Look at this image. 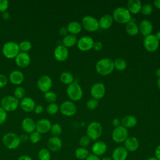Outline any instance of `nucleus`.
<instances>
[{
	"label": "nucleus",
	"mask_w": 160,
	"mask_h": 160,
	"mask_svg": "<svg viewBox=\"0 0 160 160\" xmlns=\"http://www.w3.org/2000/svg\"><path fill=\"white\" fill-rule=\"evenodd\" d=\"M113 61L108 58L99 60L96 64V70L98 74L102 76L110 74L114 70Z\"/></svg>",
	"instance_id": "obj_1"
},
{
	"label": "nucleus",
	"mask_w": 160,
	"mask_h": 160,
	"mask_svg": "<svg viewBox=\"0 0 160 160\" xmlns=\"http://www.w3.org/2000/svg\"><path fill=\"white\" fill-rule=\"evenodd\" d=\"M113 19L121 24H127L131 20V16L127 8L119 7L116 8L112 13Z\"/></svg>",
	"instance_id": "obj_2"
},
{
	"label": "nucleus",
	"mask_w": 160,
	"mask_h": 160,
	"mask_svg": "<svg viewBox=\"0 0 160 160\" xmlns=\"http://www.w3.org/2000/svg\"><path fill=\"white\" fill-rule=\"evenodd\" d=\"M4 146L9 149H15L20 145L21 141L19 136L14 132L5 134L2 139Z\"/></svg>",
	"instance_id": "obj_3"
},
{
	"label": "nucleus",
	"mask_w": 160,
	"mask_h": 160,
	"mask_svg": "<svg viewBox=\"0 0 160 160\" xmlns=\"http://www.w3.org/2000/svg\"><path fill=\"white\" fill-rule=\"evenodd\" d=\"M2 52L3 55L7 58H15L20 52L19 45L14 41H8L4 44Z\"/></svg>",
	"instance_id": "obj_4"
},
{
	"label": "nucleus",
	"mask_w": 160,
	"mask_h": 160,
	"mask_svg": "<svg viewBox=\"0 0 160 160\" xmlns=\"http://www.w3.org/2000/svg\"><path fill=\"white\" fill-rule=\"evenodd\" d=\"M66 92L69 98L74 101H79L82 97V88L76 81H74L68 86Z\"/></svg>",
	"instance_id": "obj_5"
},
{
	"label": "nucleus",
	"mask_w": 160,
	"mask_h": 160,
	"mask_svg": "<svg viewBox=\"0 0 160 160\" xmlns=\"http://www.w3.org/2000/svg\"><path fill=\"white\" fill-rule=\"evenodd\" d=\"M102 132V128L101 124L96 121L91 122L89 124L86 129V136L91 140L95 141L100 138Z\"/></svg>",
	"instance_id": "obj_6"
},
{
	"label": "nucleus",
	"mask_w": 160,
	"mask_h": 160,
	"mask_svg": "<svg viewBox=\"0 0 160 160\" xmlns=\"http://www.w3.org/2000/svg\"><path fill=\"white\" fill-rule=\"evenodd\" d=\"M19 105V100L14 96H6L1 101V106L3 109L7 111H15Z\"/></svg>",
	"instance_id": "obj_7"
},
{
	"label": "nucleus",
	"mask_w": 160,
	"mask_h": 160,
	"mask_svg": "<svg viewBox=\"0 0 160 160\" xmlns=\"http://www.w3.org/2000/svg\"><path fill=\"white\" fill-rule=\"evenodd\" d=\"M128 138V129L120 125L114 129L112 132V139L117 143H121L125 141Z\"/></svg>",
	"instance_id": "obj_8"
},
{
	"label": "nucleus",
	"mask_w": 160,
	"mask_h": 160,
	"mask_svg": "<svg viewBox=\"0 0 160 160\" xmlns=\"http://www.w3.org/2000/svg\"><path fill=\"white\" fill-rule=\"evenodd\" d=\"M159 41L156 37L155 34H149L144 37L143 45L146 50L148 52H152L156 51L159 47Z\"/></svg>",
	"instance_id": "obj_9"
},
{
	"label": "nucleus",
	"mask_w": 160,
	"mask_h": 160,
	"mask_svg": "<svg viewBox=\"0 0 160 160\" xmlns=\"http://www.w3.org/2000/svg\"><path fill=\"white\" fill-rule=\"evenodd\" d=\"M82 27L89 32H94L97 31L99 26L98 21L91 16H86L82 19Z\"/></svg>",
	"instance_id": "obj_10"
},
{
	"label": "nucleus",
	"mask_w": 160,
	"mask_h": 160,
	"mask_svg": "<svg viewBox=\"0 0 160 160\" xmlns=\"http://www.w3.org/2000/svg\"><path fill=\"white\" fill-rule=\"evenodd\" d=\"M61 112L66 116H72L76 113L77 108L76 105L70 101H65L60 105Z\"/></svg>",
	"instance_id": "obj_11"
},
{
	"label": "nucleus",
	"mask_w": 160,
	"mask_h": 160,
	"mask_svg": "<svg viewBox=\"0 0 160 160\" xmlns=\"http://www.w3.org/2000/svg\"><path fill=\"white\" fill-rule=\"evenodd\" d=\"M106 91L104 84L101 82H96L94 84L90 90L91 96L95 99H100L104 96Z\"/></svg>",
	"instance_id": "obj_12"
},
{
	"label": "nucleus",
	"mask_w": 160,
	"mask_h": 160,
	"mask_svg": "<svg viewBox=\"0 0 160 160\" xmlns=\"http://www.w3.org/2000/svg\"><path fill=\"white\" fill-rule=\"evenodd\" d=\"M94 41L91 37L82 36L78 40L77 46L81 51H88L93 47Z\"/></svg>",
	"instance_id": "obj_13"
},
{
	"label": "nucleus",
	"mask_w": 160,
	"mask_h": 160,
	"mask_svg": "<svg viewBox=\"0 0 160 160\" xmlns=\"http://www.w3.org/2000/svg\"><path fill=\"white\" fill-rule=\"evenodd\" d=\"M52 83V79L49 76L42 75L38 79L37 86L41 91L45 93L50 90Z\"/></svg>",
	"instance_id": "obj_14"
},
{
	"label": "nucleus",
	"mask_w": 160,
	"mask_h": 160,
	"mask_svg": "<svg viewBox=\"0 0 160 160\" xmlns=\"http://www.w3.org/2000/svg\"><path fill=\"white\" fill-rule=\"evenodd\" d=\"M54 56L55 59L60 62L66 61L69 56V51L64 45H58L54 50Z\"/></svg>",
	"instance_id": "obj_15"
},
{
	"label": "nucleus",
	"mask_w": 160,
	"mask_h": 160,
	"mask_svg": "<svg viewBox=\"0 0 160 160\" xmlns=\"http://www.w3.org/2000/svg\"><path fill=\"white\" fill-rule=\"evenodd\" d=\"M51 126V122L48 119L42 118L36 122V131L40 134H45L50 131Z\"/></svg>",
	"instance_id": "obj_16"
},
{
	"label": "nucleus",
	"mask_w": 160,
	"mask_h": 160,
	"mask_svg": "<svg viewBox=\"0 0 160 160\" xmlns=\"http://www.w3.org/2000/svg\"><path fill=\"white\" fill-rule=\"evenodd\" d=\"M62 146V142L60 138L52 136L48 141V149L52 152H58L60 151Z\"/></svg>",
	"instance_id": "obj_17"
},
{
	"label": "nucleus",
	"mask_w": 160,
	"mask_h": 160,
	"mask_svg": "<svg viewBox=\"0 0 160 160\" xmlns=\"http://www.w3.org/2000/svg\"><path fill=\"white\" fill-rule=\"evenodd\" d=\"M31 61L30 56L28 52H19L15 58V62L16 64L21 68L27 67Z\"/></svg>",
	"instance_id": "obj_18"
},
{
	"label": "nucleus",
	"mask_w": 160,
	"mask_h": 160,
	"mask_svg": "<svg viewBox=\"0 0 160 160\" xmlns=\"http://www.w3.org/2000/svg\"><path fill=\"white\" fill-rule=\"evenodd\" d=\"M107 148L108 147L106 142L102 141H98L92 144L91 150L92 154L97 156H100L106 152Z\"/></svg>",
	"instance_id": "obj_19"
},
{
	"label": "nucleus",
	"mask_w": 160,
	"mask_h": 160,
	"mask_svg": "<svg viewBox=\"0 0 160 160\" xmlns=\"http://www.w3.org/2000/svg\"><path fill=\"white\" fill-rule=\"evenodd\" d=\"M125 149L129 152L136 151L139 146V142L138 139L135 137H128L124 142Z\"/></svg>",
	"instance_id": "obj_20"
},
{
	"label": "nucleus",
	"mask_w": 160,
	"mask_h": 160,
	"mask_svg": "<svg viewBox=\"0 0 160 160\" xmlns=\"http://www.w3.org/2000/svg\"><path fill=\"white\" fill-rule=\"evenodd\" d=\"M128 156V151L123 146L116 148L112 153L113 160H126Z\"/></svg>",
	"instance_id": "obj_21"
},
{
	"label": "nucleus",
	"mask_w": 160,
	"mask_h": 160,
	"mask_svg": "<svg viewBox=\"0 0 160 160\" xmlns=\"http://www.w3.org/2000/svg\"><path fill=\"white\" fill-rule=\"evenodd\" d=\"M35 101L30 97H24L22 98L20 102L21 109L25 112H31L34 111L35 108Z\"/></svg>",
	"instance_id": "obj_22"
},
{
	"label": "nucleus",
	"mask_w": 160,
	"mask_h": 160,
	"mask_svg": "<svg viewBox=\"0 0 160 160\" xmlns=\"http://www.w3.org/2000/svg\"><path fill=\"white\" fill-rule=\"evenodd\" d=\"M22 129L26 133L31 134L36 131V123L31 118H25L21 122Z\"/></svg>",
	"instance_id": "obj_23"
},
{
	"label": "nucleus",
	"mask_w": 160,
	"mask_h": 160,
	"mask_svg": "<svg viewBox=\"0 0 160 160\" xmlns=\"http://www.w3.org/2000/svg\"><path fill=\"white\" fill-rule=\"evenodd\" d=\"M139 31L144 36L151 34L152 31V23L148 20H142L139 25Z\"/></svg>",
	"instance_id": "obj_24"
},
{
	"label": "nucleus",
	"mask_w": 160,
	"mask_h": 160,
	"mask_svg": "<svg viewBox=\"0 0 160 160\" xmlns=\"http://www.w3.org/2000/svg\"><path fill=\"white\" fill-rule=\"evenodd\" d=\"M9 78L12 84L15 85H19L23 82L24 77L23 73L21 71L14 70L10 73Z\"/></svg>",
	"instance_id": "obj_25"
},
{
	"label": "nucleus",
	"mask_w": 160,
	"mask_h": 160,
	"mask_svg": "<svg viewBox=\"0 0 160 160\" xmlns=\"http://www.w3.org/2000/svg\"><path fill=\"white\" fill-rule=\"evenodd\" d=\"M142 7L139 0H129L127 2V9L130 13L137 14L141 11Z\"/></svg>",
	"instance_id": "obj_26"
},
{
	"label": "nucleus",
	"mask_w": 160,
	"mask_h": 160,
	"mask_svg": "<svg viewBox=\"0 0 160 160\" xmlns=\"http://www.w3.org/2000/svg\"><path fill=\"white\" fill-rule=\"evenodd\" d=\"M113 21V18L111 14H104L98 21L99 26L103 29H107L112 25Z\"/></svg>",
	"instance_id": "obj_27"
},
{
	"label": "nucleus",
	"mask_w": 160,
	"mask_h": 160,
	"mask_svg": "<svg viewBox=\"0 0 160 160\" xmlns=\"http://www.w3.org/2000/svg\"><path fill=\"white\" fill-rule=\"evenodd\" d=\"M138 122L137 118L133 115H128L124 116L121 120V126L128 128H131L136 125Z\"/></svg>",
	"instance_id": "obj_28"
},
{
	"label": "nucleus",
	"mask_w": 160,
	"mask_h": 160,
	"mask_svg": "<svg viewBox=\"0 0 160 160\" xmlns=\"http://www.w3.org/2000/svg\"><path fill=\"white\" fill-rule=\"evenodd\" d=\"M126 32L132 36H136L139 32V27L137 24L134 21L131 20L126 24Z\"/></svg>",
	"instance_id": "obj_29"
},
{
	"label": "nucleus",
	"mask_w": 160,
	"mask_h": 160,
	"mask_svg": "<svg viewBox=\"0 0 160 160\" xmlns=\"http://www.w3.org/2000/svg\"><path fill=\"white\" fill-rule=\"evenodd\" d=\"M67 29L71 34H78L82 30V25L78 21H71L67 26Z\"/></svg>",
	"instance_id": "obj_30"
},
{
	"label": "nucleus",
	"mask_w": 160,
	"mask_h": 160,
	"mask_svg": "<svg viewBox=\"0 0 160 160\" xmlns=\"http://www.w3.org/2000/svg\"><path fill=\"white\" fill-rule=\"evenodd\" d=\"M77 42L78 39L76 36L71 34H68V35L65 36L62 39V44L67 48L74 46L76 44H77Z\"/></svg>",
	"instance_id": "obj_31"
},
{
	"label": "nucleus",
	"mask_w": 160,
	"mask_h": 160,
	"mask_svg": "<svg viewBox=\"0 0 160 160\" xmlns=\"http://www.w3.org/2000/svg\"><path fill=\"white\" fill-rule=\"evenodd\" d=\"M89 154L90 153L89 151L86 148L82 147L78 148L74 151V155L76 158L80 160H85Z\"/></svg>",
	"instance_id": "obj_32"
},
{
	"label": "nucleus",
	"mask_w": 160,
	"mask_h": 160,
	"mask_svg": "<svg viewBox=\"0 0 160 160\" xmlns=\"http://www.w3.org/2000/svg\"><path fill=\"white\" fill-rule=\"evenodd\" d=\"M60 81L65 84H70L74 81L73 75L69 72H63L60 75Z\"/></svg>",
	"instance_id": "obj_33"
},
{
	"label": "nucleus",
	"mask_w": 160,
	"mask_h": 160,
	"mask_svg": "<svg viewBox=\"0 0 160 160\" xmlns=\"http://www.w3.org/2000/svg\"><path fill=\"white\" fill-rule=\"evenodd\" d=\"M114 68L118 71H123L126 68V61L122 58H118L113 61Z\"/></svg>",
	"instance_id": "obj_34"
},
{
	"label": "nucleus",
	"mask_w": 160,
	"mask_h": 160,
	"mask_svg": "<svg viewBox=\"0 0 160 160\" xmlns=\"http://www.w3.org/2000/svg\"><path fill=\"white\" fill-rule=\"evenodd\" d=\"M38 159L39 160H50L51 153L48 149L42 148L38 152Z\"/></svg>",
	"instance_id": "obj_35"
},
{
	"label": "nucleus",
	"mask_w": 160,
	"mask_h": 160,
	"mask_svg": "<svg viewBox=\"0 0 160 160\" xmlns=\"http://www.w3.org/2000/svg\"><path fill=\"white\" fill-rule=\"evenodd\" d=\"M51 133L52 135V136L59 137L62 131L61 126L58 123H55L51 126V129H50Z\"/></svg>",
	"instance_id": "obj_36"
},
{
	"label": "nucleus",
	"mask_w": 160,
	"mask_h": 160,
	"mask_svg": "<svg viewBox=\"0 0 160 160\" xmlns=\"http://www.w3.org/2000/svg\"><path fill=\"white\" fill-rule=\"evenodd\" d=\"M18 45H19V48L20 52H27L32 48L31 42L28 40H24V41H21L19 44H18Z\"/></svg>",
	"instance_id": "obj_37"
},
{
	"label": "nucleus",
	"mask_w": 160,
	"mask_h": 160,
	"mask_svg": "<svg viewBox=\"0 0 160 160\" xmlns=\"http://www.w3.org/2000/svg\"><path fill=\"white\" fill-rule=\"evenodd\" d=\"M44 97L45 100L49 103H54V102H55V101L57 99L56 94L54 92L51 91H49L45 92Z\"/></svg>",
	"instance_id": "obj_38"
},
{
	"label": "nucleus",
	"mask_w": 160,
	"mask_h": 160,
	"mask_svg": "<svg viewBox=\"0 0 160 160\" xmlns=\"http://www.w3.org/2000/svg\"><path fill=\"white\" fill-rule=\"evenodd\" d=\"M25 94H26L25 89L22 86H18L17 88H16L14 91V96L18 100L20 99H22V98H24Z\"/></svg>",
	"instance_id": "obj_39"
},
{
	"label": "nucleus",
	"mask_w": 160,
	"mask_h": 160,
	"mask_svg": "<svg viewBox=\"0 0 160 160\" xmlns=\"http://www.w3.org/2000/svg\"><path fill=\"white\" fill-rule=\"evenodd\" d=\"M59 109V108L56 103H49L46 108V111L49 114L54 115L58 112Z\"/></svg>",
	"instance_id": "obj_40"
},
{
	"label": "nucleus",
	"mask_w": 160,
	"mask_h": 160,
	"mask_svg": "<svg viewBox=\"0 0 160 160\" xmlns=\"http://www.w3.org/2000/svg\"><path fill=\"white\" fill-rule=\"evenodd\" d=\"M141 13L144 16H149L152 12V6L149 3L144 4L142 6L141 9Z\"/></svg>",
	"instance_id": "obj_41"
},
{
	"label": "nucleus",
	"mask_w": 160,
	"mask_h": 160,
	"mask_svg": "<svg viewBox=\"0 0 160 160\" xmlns=\"http://www.w3.org/2000/svg\"><path fill=\"white\" fill-rule=\"evenodd\" d=\"M41 139V134L37 131H34L30 134L29 140L33 144L38 143Z\"/></svg>",
	"instance_id": "obj_42"
},
{
	"label": "nucleus",
	"mask_w": 160,
	"mask_h": 160,
	"mask_svg": "<svg viewBox=\"0 0 160 160\" xmlns=\"http://www.w3.org/2000/svg\"><path fill=\"white\" fill-rule=\"evenodd\" d=\"M99 104L98 100L95 99L94 98L89 99L86 102V107L88 109L90 110H94L95 109Z\"/></svg>",
	"instance_id": "obj_43"
},
{
	"label": "nucleus",
	"mask_w": 160,
	"mask_h": 160,
	"mask_svg": "<svg viewBox=\"0 0 160 160\" xmlns=\"http://www.w3.org/2000/svg\"><path fill=\"white\" fill-rule=\"evenodd\" d=\"M90 142H91V139L88 136H82L79 139V145L81 146V147L85 148H86V147H87L89 145Z\"/></svg>",
	"instance_id": "obj_44"
},
{
	"label": "nucleus",
	"mask_w": 160,
	"mask_h": 160,
	"mask_svg": "<svg viewBox=\"0 0 160 160\" xmlns=\"http://www.w3.org/2000/svg\"><path fill=\"white\" fill-rule=\"evenodd\" d=\"M9 7V1L8 0H0V12L6 11Z\"/></svg>",
	"instance_id": "obj_45"
},
{
	"label": "nucleus",
	"mask_w": 160,
	"mask_h": 160,
	"mask_svg": "<svg viewBox=\"0 0 160 160\" xmlns=\"http://www.w3.org/2000/svg\"><path fill=\"white\" fill-rule=\"evenodd\" d=\"M7 112L0 106V125L2 124L6 120Z\"/></svg>",
	"instance_id": "obj_46"
},
{
	"label": "nucleus",
	"mask_w": 160,
	"mask_h": 160,
	"mask_svg": "<svg viewBox=\"0 0 160 160\" xmlns=\"http://www.w3.org/2000/svg\"><path fill=\"white\" fill-rule=\"evenodd\" d=\"M8 81V78L4 74H0V88L4 87L7 84Z\"/></svg>",
	"instance_id": "obj_47"
},
{
	"label": "nucleus",
	"mask_w": 160,
	"mask_h": 160,
	"mask_svg": "<svg viewBox=\"0 0 160 160\" xmlns=\"http://www.w3.org/2000/svg\"><path fill=\"white\" fill-rule=\"evenodd\" d=\"M102 44L101 42L99 41H96V42H94V44H93V47L92 48L95 50V51H101L102 49Z\"/></svg>",
	"instance_id": "obj_48"
},
{
	"label": "nucleus",
	"mask_w": 160,
	"mask_h": 160,
	"mask_svg": "<svg viewBox=\"0 0 160 160\" xmlns=\"http://www.w3.org/2000/svg\"><path fill=\"white\" fill-rule=\"evenodd\" d=\"M43 106L41 105V104H38V105H36L34 109V111L36 114H39L40 113H41L43 111Z\"/></svg>",
	"instance_id": "obj_49"
},
{
	"label": "nucleus",
	"mask_w": 160,
	"mask_h": 160,
	"mask_svg": "<svg viewBox=\"0 0 160 160\" xmlns=\"http://www.w3.org/2000/svg\"><path fill=\"white\" fill-rule=\"evenodd\" d=\"M59 32L60 34V35L61 36H64V37L66 35H68V29H67V27H61L60 29H59Z\"/></svg>",
	"instance_id": "obj_50"
},
{
	"label": "nucleus",
	"mask_w": 160,
	"mask_h": 160,
	"mask_svg": "<svg viewBox=\"0 0 160 160\" xmlns=\"http://www.w3.org/2000/svg\"><path fill=\"white\" fill-rule=\"evenodd\" d=\"M154 155H155L154 157L156 159H158V160H160V144L154 150Z\"/></svg>",
	"instance_id": "obj_51"
},
{
	"label": "nucleus",
	"mask_w": 160,
	"mask_h": 160,
	"mask_svg": "<svg viewBox=\"0 0 160 160\" xmlns=\"http://www.w3.org/2000/svg\"><path fill=\"white\" fill-rule=\"evenodd\" d=\"M19 138H20L21 142H27L29 139V136L28 134H22L19 136Z\"/></svg>",
	"instance_id": "obj_52"
},
{
	"label": "nucleus",
	"mask_w": 160,
	"mask_h": 160,
	"mask_svg": "<svg viewBox=\"0 0 160 160\" xmlns=\"http://www.w3.org/2000/svg\"><path fill=\"white\" fill-rule=\"evenodd\" d=\"M85 160H101V159L99 158V156H97L92 153L89 154Z\"/></svg>",
	"instance_id": "obj_53"
},
{
	"label": "nucleus",
	"mask_w": 160,
	"mask_h": 160,
	"mask_svg": "<svg viewBox=\"0 0 160 160\" xmlns=\"http://www.w3.org/2000/svg\"><path fill=\"white\" fill-rule=\"evenodd\" d=\"M112 125H113L115 128H116V127L120 126L121 122H120V121H119V119L118 118H114V119L112 120Z\"/></svg>",
	"instance_id": "obj_54"
},
{
	"label": "nucleus",
	"mask_w": 160,
	"mask_h": 160,
	"mask_svg": "<svg viewBox=\"0 0 160 160\" xmlns=\"http://www.w3.org/2000/svg\"><path fill=\"white\" fill-rule=\"evenodd\" d=\"M17 160H32V159L28 155H22L19 156Z\"/></svg>",
	"instance_id": "obj_55"
},
{
	"label": "nucleus",
	"mask_w": 160,
	"mask_h": 160,
	"mask_svg": "<svg viewBox=\"0 0 160 160\" xmlns=\"http://www.w3.org/2000/svg\"><path fill=\"white\" fill-rule=\"evenodd\" d=\"M1 16H2V18L4 20H7V19H8L9 18L10 15H9V13L8 11H4V12H2Z\"/></svg>",
	"instance_id": "obj_56"
},
{
	"label": "nucleus",
	"mask_w": 160,
	"mask_h": 160,
	"mask_svg": "<svg viewBox=\"0 0 160 160\" xmlns=\"http://www.w3.org/2000/svg\"><path fill=\"white\" fill-rule=\"evenodd\" d=\"M154 6L158 8V9H160V0H155L153 2Z\"/></svg>",
	"instance_id": "obj_57"
},
{
	"label": "nucleus",
	"mask_w": 160,
	"mask_h": 160,
	"mask_svg": "<svg viewBox=\"0 0 160 160\" xmlns=\"http://www.w3.org/2000/svg\"><path fill=\"white\" fill-rule=\"evenodd\" d=\"M155 36H156V37L157 38V39H158V41H160V31H158V32L156 33Z\"/></svg>",
	"instance_id": "obj_58"
},
{
	"label": "nucleus",
	"mask_w": 160,
	"mask_h": 160,
	"mask_svg": "<svg viewBox=\"0 0 160 160\" xmlns=\"http://www.w3.org/2000/svg\"><path fill=\"white\" fill-rule=\"evenodd\" d=\"M156 75L157 77H158L159 78H160V68L158 69L156 71Z\"/></svg>",
	"instance_id": "obj_59"
},
{
	"label": "nucleus",
	"mask_w": 160,
	"mask_h": 160,
	"mask_svg": "<svg viewBox=\"0 0 160 160\" xmlns=\"http://www.w3.org/2000/svg\"><path fill=\"white\" fill-rule=\"evenodd\" d=\"M101 160H113V159H112V158H110V157H104L102 158Z\"/></svg>",
	"instance_id": "obj_60"
},
{
	"label": "nucleus",
	"mask_w": 160,
	"mask_h": 160,
	"mask_svg": "<svg viewBox=\"0 0 160 160\" xmlns=\"http://www.w3.org/2000/svg\"><path fill=\"white\" fill-rule=\"evenodd\" d=\"M146 160H158V159H156L155 157H150V158H148V159H146Z\"/></svg>",
	"instance_id": "obj_61"
},
{
	"label": "nucleus",
	"mask_w": 160,
	"mask_h": 160,
	"mask_svg": "<svg viewBox=\"0 0 160 160\" xmlns=\"http://www.w3.org/2000/svg\"><path fill=\"white\" fill-rule=\"evenodd\" d=\"M157 84H158V86L159 89H160V78H158V82H157Z\"/></svg>",
	"instance_id": "obj_62"
}]
</instances>
